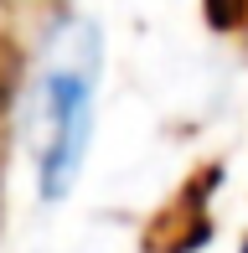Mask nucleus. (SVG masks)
Here are the masks:
<instances>
[{
  "label": "nucleus",
  "mask_w": 248,
  "mask_h": 253,
  "mask_svg": "<svg viewBox=\"0 0 248 253\" xmlns=\"http://www.w3.org/2000/svg\"><path fill=\"white\" fill-rule=\"evenodd\" d=\"M93 78H98V37H88V47L78 62L52 67L41 83V109H47V145H41V197L62 202L73 186L78 166L88 150V124H93Z\"/></svg>",
  "instance_id": "f257e3e1"
},
{
  "label": "nucleus",
  "mask_w": 248,
  "mask_h": 253,
  "mask_svg": "<svg viewBox=\"0 0 248 253\" xmlns=\"http://www.w3.org/2000/svg\"><path fill=\"white\" fill-rule=\"evenodd\" d=\"M243 253H248V243H243Z\"/></svg>",
  "instance_id": "f03ea898"
}]
</instances>
